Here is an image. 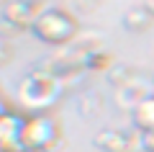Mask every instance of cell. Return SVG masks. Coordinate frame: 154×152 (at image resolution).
<instances>
[{"instance_id": "ba28073f", "label": "cell", "mask_w": 154, "mask_h": 152, "mask_svg": "<svg viewBox=\"0 0 154 152\" xmlns=\"http://www.w3.org/2000/svg\"><path fill=\"white\" fill-rule=\"evenodd\" d=\"M23 116L11 114L0 116V144H8V142H21V131H23Z\"/></svg>"}, {"instance_id": "8fae6325", "label": "cell", "mask_w": 154, "mask_h": 152, "mask_svg": "<svg viewBox=\"0 0 154 152\" xmlns=\"http://www.w3.org/2000/svg\"><path fill=\"white\" fill-rule=\"evenodd\" d=\"M144 150L154 152V131H146V134H144Z\"/></svg>"}, {"instance_id": "4fadbf2b", "label": "cell", "mask_w": 154, "mask_h": 152, "mask_svg": "<svg viewBox=\"0 0 154 152\" xmlns=\"http://www.w3.org/2000/svg\"><path fill=\"white\" fill-rule=\"evenodd\" d=\"M144 5H146L149 11H152V16H154V0H146V3H144Z\"/></svg>"}, {"instance_id": "3957f363", "label": "cell", "mask_w": 154, "mask_h": 152, "mask_svg": "<svg viewBox=\"0 0 154 152\" xmlns=\"http://www.w3.org/2000/svg\"><path fill=\"white\" fill-rule=\"evenodd\" d=\"M57 142H59V129L46 114H31L23 121L21 144L28 152H46L57 147Z\"/></svg>"}, {"instance_id": "7a4b0ae2", "label": "cell", "mask_w": 154, "mask_h": 152, "mask_svg": "<svg viewBox=\"0 0 154 152\" xmlns=\"http://www.w3.org/2000/svg\"><path fill=\"white\" fill-rule=\"evenodd\" d=\"M33 34L44 44H51V47H64L72 39L77 36V21L69 16V13L59 11V8H46L38 21L33 23Z\"/></svg>"}, {"instance_id": "8992f818", "label": "cell", "mask_w": 154, "mask_h": 152, "mask_svg": "<svg viewBox=\"0 0 154 152\" xmlns=\"http://www.w3.org/2000/svg\"><path fill=\"white\" fill-rule=\"evenodd\" d=\"M154 90H149V88L139 85L136 80H128L126 85H121V90H118V106H123V108H136L139 103H141L144 98H149Z\"/></svg>"}, {"instance_id": "7c38bea8", "label": "cell", "mask_w": 154, "mask_h": 152, "mask_svg": "<svg viewBox=\"0 0 154 152\" xmlns=\"http://www.w3.org/2000/svg\"><path fill=\"white\" fill-rule=\"evenodd\" d=\"M5 114H8V106H5V101L0 98V116H5Z\"/></svg>"}, {"instance_id": "52a82bcc", "label": "cell", "mask_w": 154, "mask_h": 152, "mask_svg": "<svg viewBox=\"0 0 154 152\" xmlns=\"http://www.w3.org/2000/svg\"><path fill=\"white\" fill-rule=\"evenodd\" d=\"M131 119H134V126L139 131H154V93L149 98H144L141 103L131 111Z\"/></svg>"}, {"instance_id": "9c48e42d", "label": "cell", "mask_w": 154, "mask_h": 152, "mask_svg": "<svg viewBox=\"0 0 154 152\" xmlns=\"http://www.w3.org/2000/svg\"><path fill=\"white\" fill-rule=\"evenodd\" d=\"M152 23H154V16L146 5H136L131 11H126V16H123V26L128 31H146Z\"/></svg>"}, {"instance_id": "5b68a950", "label": "cell", "mask_w": 154, "mask_h": 152, "mask_svg": "<svg viewBox=\"0 0 154 152\" xmlns=\"http://www.w3.org/2000/svg\"><path fill=\"white\" fill-rule=\"evenodd\" d=\"M44 0H11L5 5V21L16 28H33L38 16L46 11Z\"/></svg>"}, {"instance_id": "6da1fadb", "label": "cell", "mask_w": 154, "mask_h": 152, "mask_svg": "<svg viewBox=\"0 0 154 152\" xmlns=\"http://www.w3.org/2000/svg\"><path fill=\"white\" fill-rule=\"evenodd\" d=\"M62 90H64V80L59 75L49 70H33L18 82L16 95L21 106H26L31 114H44L46 108H51L59 101Z\"/></svg>"}, {"instance_id": "30bf717a", "label": "cell", "mask_w": 154, "mask_h": 152, "mask_svg": "<svg viewBox=\"0 0 154 152\" xmlns=\"http://www.w3.org/2000/svg\"><path fill=\"white\" fill-rule=\"evenodd\" d=\"M88 70H108L110 65H113V57L108 54V52H103V49H95V52H90L88 57H85L82 62Z\"/></svg>"}, {"instance_id": "277c9868", "label": "cell", "mask_w": 154, "mask_h": 152, "mask_svg": "<svg viewBox=\"0 0 154 152\" xmlns=\"http://www.w3.org/2000/svg\"><path fill=\"white\" fill-rule=\"evenodd\" d=\"M93 142L103 152H134V150H144V131L131 134V131H121V129H100Z\"/></svg>"}]
</instances>
